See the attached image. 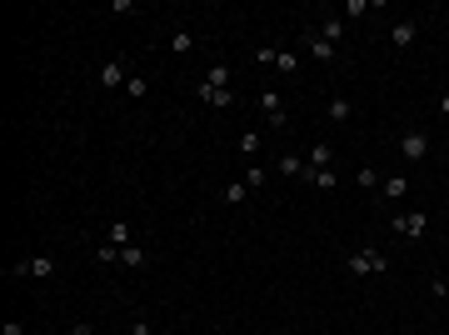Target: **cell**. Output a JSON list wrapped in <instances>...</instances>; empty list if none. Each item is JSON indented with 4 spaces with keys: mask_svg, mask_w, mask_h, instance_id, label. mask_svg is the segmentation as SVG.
Masks as SVG:
<instances>
[{
    "mask_svg": "<svg viewBox=\"0 0 449 335\" xmlns=\"http://www.w3.org/2000/svg\"><path fill=\"white\" fill-rule=\"evenodd\" d=\"M345 270H350L355 280H365V276H384V270H390V256H384V250H375V245L350 250V256H345Z\"/></svg>",
    "mask_w": 449,
    "mask_h": 335,
    "instance_id": "cell-1",
    "label": "cell"
},
{
    "mask_svg": "<svg viewBox=\"0 0 449 335\" xmlns=\"http://www.w3.org/2000/svg\"><path fill=\"white\" fill-rule=\"evenodd\" d=\"M430 151H435V140H430V131H410V135H399V155L410 160V165H419V160H430Z\"/></svg>",
    "mask_w": 449,
    "mask_h": 335,
    "instance_id": "cell-2",
    "label": "cell"
},
{
    "mask_svg": "<svg viewBox=\"0 0 449 335\" xmlns=\"http://www.w3.org/2000/svg\"><path fill=\"white\" fill-rule=\"evenodd\" d=\"M10 276H30V280H50V276H55V256H30V260H20V265H10Z\"/></svg>",
    "mask_w": 449,
    "mask_h": 335,
    "instance_id": "cell-3",
    "label": "cell"
},
{
    "mask_svg": "<svg viewBox=\"0 0 449 335\" xmlns=\"http://www.w3.org/2000/svg\"><path fill=\"white\" fill-rule=\"evenodd\" d=\"M390 230H395V236H410V240H419L424 230H430V216H419V211H410V216H395V220H390Z\"/></svg>",
    "mask_w": 449,
    "mask_h": 335,
    "instance_id": "cell-4",
    "label": "cell"
},
{
    "mask_svg": "<svg viewBox=\"0 0 449 335\" xmlns=\"http://www.w3.org/2000/svg\"><path fill=\"white\" fill-rule=\"evenodd\" d=\"M125 80H130V75H125V55H110L100 66V90H120Z\"/></svg>",
    "mask_w": 449,
    "mask_h": 335,
    "instance_id": "cell-5",
    "label": "cell"
},
{
    "mask_svg": "<svg viewBox=\"0 0 449 335\" xmlns=\"http://www.w3.org/2000/svg\"><path fill=\"white\" fill-rule=\"evenodd\" d=\"M305 50H310L315 60H325V66H330V60L339 55V46H330V40L319 35V30H305Z\"/></svg>",
    "mask_w": 449,
    "mask_h": 335,
    "instance_id": "cell-6",
    "label": "cell"
},
{
    "mask_svg": "<svg viewBox=\"0 0 449 335\" xmlns=\"http://www.w3.org/2000/svg\"><path fill=\"white\" fill-rule=\"evenodd\" d=\"M415 35H419V26H415V20H395L390 46H395V50H410V46H415Z\"/></svg>",
    "mask_w": 449,
    "mask_h": 335,
    "instance_id": "cell-7",
    "label": "cell"
},
{
    "mask_svg": "<svg viewBox=\"0 0 449 335\" xmlns=\"http://www.w3.org/2000/svg\"><path fill=\"white\" fill-rule=\"evenodd\" d=\"M379 191H384V200H404L410 195V175H384Z\"/></svg>",
    "mask_w": 449,
    "mask_h": 335,
    "instance_id": "cell-8",
    "label": "cell"
},
{
    "mask_svg": "<svg viewBox=\"0 0 449 335\" xmlns=\"http://www.w3.org/2000/svg\"><path fill=\"white\" fill-rule=\"evenodd\" d=\"M255 106H260L265 115H275V111H285V100H280V90H275V86H260V90H255Z\"/></svg>",
    "mask_w": 449,
    "mask_h": 335,
    "instance_id": "cell-9",
    "label": "cell"
},
{
    "mask_svg": "<svg viewBox=\"0 0 449 335\" xmlns=\"http://www.w3.org/2000/svg\"><path fill=\"white\" fill-rule=\"evenodd\" d=\"M330 120H335V125L355 120V100H350V95H330Z\"/></svg>",
    "mask_w": 449,
    "mask_h": 335,
    "instance_id": "cell-10",
    "label": "cell"
},
{
    "mask_svg": "<svg viewBox=\"0 0 449 335\" xmlns=\"http://www.w3.org/2000/svg\"><path fill=\"white\" fill-rule=\"evenodd\" d=\"M200 100H205V106H215V111H225V106H235V90H215V86H200Z\"/></svg>",
    "mask_w": 449,
    "mask_h": 335,
    "instance_id": "cell-11",
    "label": "cell"
},
{
    "mask_svg": "<svg viewBox=\"0 0 449 335\" xmlns=\"http://www.w3.org/2000/svg\"><path fill=\"white\" fill-rule=\"evenodd\" d=\"M319 35H325L330 46H339V40H345V15H325V26H319Z\"/></svg>",
    "mask_w": 449,
    "mask_h": 335,
    "instance_id": "cell-12",
    "label": "cell"
},
{
    "mask_svg": "<svg viewBox=\"0 0 449 335\" xmlns=\"http://www.w3.org/2000/svg\"><path fill=\"white\" fill-rule=\"evenodd\" d=\"M275 171H280V175H299V180H305V171H310V160H299V155H280V165H275Z\"/></svg>",
    "mask_w": 449,
    "mask_h": 335,
    "instance_id": "cell-13",
    "label": "cell"
},
{
    "mask_svg": "<svg viewBox=\"0 0 449 335\" xmlns=\"http://www.w3.org/2000/svg\"><path fill=\"white\" fill-rule=\"evenodd\" d=\"M200 86H215V90H230V66H225V60H215V66H210V75L200 80Z\"/></svg>",
    "mask_w": 449,
    "mask_h": 335,
    "instance_id": "cell-14",
    "label": "cell"
},
{
    "mask_svg": "<svg viewBox=\"0 0 449 335\" xmlns=\"http://www.w3.org/2000/svg\"><path fill=\"white\" fill-rule=\"evenodd\" d=\"M105 240H110V245H135V236H130V225H125V220H110V230H105Z\"/></svg>",
    "mask_w": 449,
    "mask_h": 335,
    "instance_id": "cell-15",
    "label": "cell"
},
{
    "mask_svg": "<svg viewBox=\"0 0 449 335\" xmlns=\"http://www.w3.org/2000/svg\"><path fill=\"white\" fill-rule=\"evenodd\" d=\"M220 200H225V205H245V200H250V185H245V180H230L225 191H220Z\"/></svg>",
    "mask_w": 449,
    "mask_h": 335,
    "instance_id": "cell-16",
    "label": "cell"
},
{
    "mask_svg": "<svg viewBox=\"0 0 449 335\" xmlns=\"http://www.w3.org/2000/svg\"><path fill=\"white\" fill-rule=\"evenodd\" d=\"M195 50V30H175L170 35V55H190Z\"/></svg>",
    "mask_w": 449,
    "mask_h": 335,
    "instance_id": "cell-17",
    "label": "cell"
},
{
    "mask_svg": "<svg viewBox=\"0 0 449 335\" xmlns=\"http://www.w3.org/2000/svg\"><path fill=\"white\" fill-rule=\"evenodd\" d=\"M330 165H335V151H330L325 140H319L315 151H310V171H330Z\"/></svg>",
    "mask_w": 449,
    "mask_h": 335,
    "instance_id": "cell-18",
    "label": "cell"
},
{
    "mask_svg": "<svg viewBox=\"0 0 449 335\" xmlns=\"http://www.w3.org/2000/svg\"><path fill=\"white\" fill-rule=\"evenodd\" d=\"M305 180L315 185V191H335V185H339V175H335V171H305Z\"/></svg>",
    "mask_w": 449,
    "mask_h": 335,
    "instance_id": "cell-19",
    "label": "cell"
},
{
    "mask_svg": "<svg viewBox=\"0 0 449 335\" xmlns=\"http://www.w3.org/2000/svg\"><path fill=\"white\" fill-rule=\"evenodd\" d=\"M235 145H240V155H250V160H255V155H260V145H265V135H255V131H245V135L235 140Z\"/></svg>",
    "mask_w": 449,
    "mask_h": 335,
    "instance_id": "cell-20",
    "label": "cell"
},
{
    "mask_svg": "<svg viewBox=\"0 0 449 335\" xmlns=\"http://www.w3.org/2000/svg\"><path fill=\"white\" fill-rule=\"evenodd\" d=\"M145 260H150V256H145L140 245H125V250H120V265H130V270H140Z\"/></svg>",
    "mask_w": 449,
    "mask_h": 335,
    "instance_id": "cell-21",
    "label": "cell"
},
{
    "mask_svg": "<svg viewBox=\"0 0 449 335\" xmlns=\"http://www.w3.org/2000/svg\"><path fill=\"white\" fill-rule=\"evenodd\" d=\"M275 70H280V75H295V70H299V55H295V50H280V55H275Z\"/></svg>",
    "mask_w": 449,
    "mask_h": 335,
    "instance_id": "cell-22",
    "label": "cell"
},
{
    "mask_svg": "<svg viewBox=\"0 0 449 335\" xmlns=\"http://www.w3.org/2000/svg\"><path fill=\"white\" fill-rule=\"evenodd\" d=\"M379 180H384V171H370V165H365V171H355V185H359V191H375Z\"/></svg>",
    "mask_w": 449,
    "mask_h": 335,
    "instance_id": "cell-23",
    "label": "cell"
},
{
    "mask_svg": "<svg viewBox=\"0 0 449 335\" xmlns=\"http://www.w3.org/2000/svg\"><path fill=\"white\" fill-rule=\"evenodd\" d=\"M95 260H100V265H120V245H110V240L95 245Z\"/></svg>",
    "mask_w": 449,
    "mask_h": 335,
    "instance_id": "cell-24",
    "label": "cell"
},
{
    "mask_svg": "<svg viewBox=\"0 0 449 335\" xmlns=\"http://www.w3.org/2000/svg\"><path fill=\"white\" fill-rule=\"evenodd\" d=\"M265 180H270V171H265V165H255V160H250V175H245V185H250V191H260Z\"/></svg>",
    "mask_w": 449,
    "mask_h": 335,
    "instance_id": "cell-25",
    "label": "cell"
},
{
    "mask_svg": "<svg viewBox=\"0 0 449 335\" xmlns=\"http://www.w3.org/2000/svg\"><path fill=\"white\" fill-rule=\"evenodd\" d=\"M125 95H135V100L150 95V80H145V75H130V80H125Z\"/></svg>",
    "mask_w": 449,
    "mask_h": 335,
    "instance_id": "cell-26",
    "label": "cell"
},
{
    "mask_svg": "<svg viewBox=\"0 0 449 335\" xmlns=\"http://www.w3.org/2000/svg\"><path fill=\"white\" fill-rule=\"evenodd\" d=\"M275 55H280V50H275V46H260V50H255L250 60H255V66H275Z\"/></svg>",
    "mask_w": 449,
    "mask_h": 335,
    "instance_id": "cell-27",
    "label": "cell"
},
{
    "mask_svg": "<svg viewBox=\"0 0 449 335\" xmlns=\"http://www.w3.org/2000/svg\"><path fill=\"white\" fill-rule=\"evenodd\" d=\"M270 120V131H290V111H275V115H265Z\"/></svg>",
    "mask_w": 449,
    "mask_h": 335,
    "instance_id": "cell-28",
    "label": "cell"
},
{
    "mask_svg": "<svg viewBox=\"0 0 449 335\" xmlns=\"http://www.w3.org/2000/svg\"><path fill=\"white\" fill-rule=\"evenodd\" d=\"M125 335H155V325H150V320H130V330H125Z\"/></svg>",
    "mask_w": 449,
    "mask_h": 335,
    "instance_id": "cell-29",
    "label": "cell"
},
{
    "mask_svg": "<svg viewBox=\"0 0 449 335\" xmlns=\"http://www.w3.org/2000/svg\"><path fill=\"white\" fill-rule=\"evenodd\" d=\"M0 335H26V325H20V320H6V325H0Z\"/></svg>",
    "mask_w": 449,
    "mask_h": 335,
    "instance_id": "cell-30",
    "label": "cell"
},
{
    "mask_svg": "<svg viewBox=\"0 0 449 335\" xmlns=\"http://www.w3.org/2000/svg\"><path fill=\"white\" fill-rule=\"evenodd\" d=\"M70 335H95V330L90 325H70Z\"/></svg>",
    "mask_w": 449,
    "mask_h": 335,
    "instance_id": "cell-31",
    "label": "cell"
},
{
    "mask_svg": "<svg viewBox=\"0 0 449 335\" xmlns=\"http://www.w3.org/2000/svg\"><path fill=\"white\" fill-rule=\"evenodd\" d=\"M439 115H449V90H444V95H439Z\"/></svg>",
    "mask_w": 449,
    "mask_h": 335,
    "instance_id": "cell-32",
    "label": "cell"
},
{
    "mask_svg": "<svg viewBox=\"0 0 449 335\" xmlns=\"http://www.w3.org/2000/svg\"><path fill=\"white\" fill-rule=\"evenodd\" d=\"M444 316H449V300H444Z\"/></svg>",
    "mask_w": 449,
    "mask_h": 335,
    "instance_id": "cell-33",
    "label": "cell"
}]
</instances>
